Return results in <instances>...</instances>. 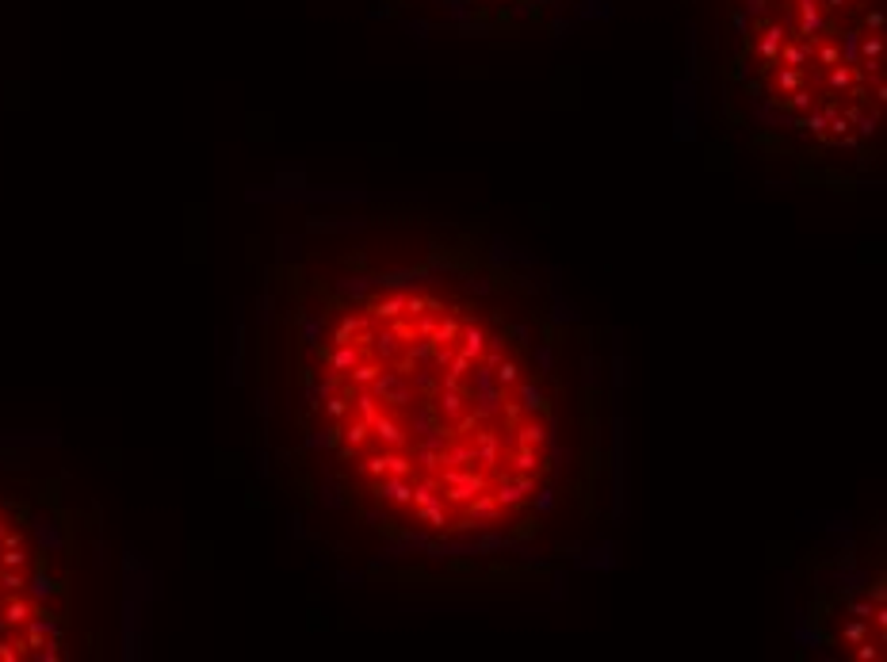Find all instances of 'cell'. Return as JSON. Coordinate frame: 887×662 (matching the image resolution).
<instances>
[{"label": "cell", "mask_w": 887, "mask_h": 662, "mask_svg": "<svg viewBox=\"0 0 887 662\" xmlns=\"http://www.w3.org/2000/svg\"><path fill=\"white\" fill-rule=\"evenodd\" d=\"M291 318L298 444L352 552L528 559L597 521V348L505 249L344 219Z\"/></svg>", "instance_id": "1"}, {"label": "cell", "mask_w": 887, "mask_h": 662, "mask_svg": "<svg viewBox=\"0 0 887 662\" xmlns=\"http://www.w3.org/2000/svg\"><path fill=\"white\" fill-rule=\"evenodd\" d=\"M723 77L780 154L857 169L880 154V0H723Z\"/></svg>", "instance_id": "2"}, {"label": "cell", "mask_w": 887, "mask_h": 662, "mask_svg": "<svg viewBox=\"0 0 887 662\" xmlns=\"http://www.w3.org/2000/svg\"><path fill=\"white\" fill-rule=\"evenodd\" d=\"M402 4L436 8L448 20H463L470 27H482V31H509V27L535 23L559 0H402Z\"/></svg>", "instance_id": "3"}]
</instances>
